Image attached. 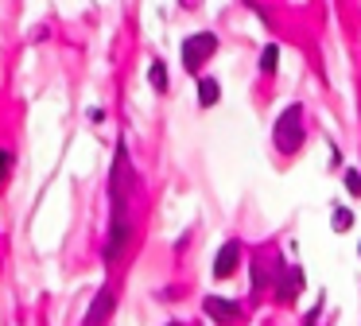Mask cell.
Instances as JSON below:
<instances>
[{"label": "cell", "instance_id": "6da1fadb", "mask_svg": "<svg viewBox=\"0 0 361 326\" xmlns=\"http://www.w3.org/2000/svg\"><path fill=\"white\" fill-rule=\"evenodd\" d=\"M272 144L280 155H295L303 147V105H288L272 128Z\"/></svg>", "mask_w": 361, "mask_h": 326}, {"label": "cell", "instance_id": "7a4b0ae2", "mask_svg": "<svg viewBox=\"0 0 361 326\" xmlns=\"http://www.w3.org/2000/svg\"><path fill=\"white\" fill-rule=\"evenodd\" d=\"M214 51H218V35H214V31H198V35H190L187 43H183V70H187V74H198L202 62L210 59Z\"/></svg>", "mask_w": 361, "mask_h": 326}, {"label": "cell", "instance_id": "30bf717a", "mask_svg": "<svg viewBox=\"0 0 361 326\" xmlns=\"http://www.w3.org/2000/svg\"><path fill=\"white\" fill-rule=\"evenodd\" d=\"M350 225H353V214H350L345 206H338V210H334V229H338V233H345Z\"/></svg>", "mask_w": 361, "mask_h": 326}, {"label": "cell", "instance_id": "ba28073f", "mask_svg": "<svg viewBox=\"0 0 361 326\" xmlns=\"http://www.w3.org/2000/svg\"><path fill=\"white\" fill-rule=\"evenodd\" d=\"M148 78H152V90H156V93H167V66H164V62H152V70H148Z\"/></svg>", "mask_w": 361, "mask_h": 326}, {"label": "cell", "instance_id": "8fae6325", "mask_svg": "<svg viewBox=\"0 0 361 326\" xmlns=\"http://www.w3.org/2000/svg\"><path fill=\"white\" fill-rule=\"evenodd\" d=\"M264 287V260H252V291Z\"/></svg>", "mask_w": 361, "mask_h": 326}, {"label": "cell", "instance_id": "7c38bea8", "mask_svg": "<svg viewBox=\"0 0 361 326\" xmlns=\"http://www.w3.org/2000/svg\"><path fill=\"white\" fill-rule=\"evenodd\" d=\"M345 191L361 194V171H345Z\"/></svg>", "mask_w": 361, "mask_h": 326}, {"label": "cell", "instance_id": "3957f363", "mask_svg": "<svg viewBox=\"0 0 361 326\" xmlns=\"http://www.w3.org/2000/svg\"><path fill=\"white\" fill-rule=\"evenodd\" d=\"M113 307H117V287L105 284L102 291L94 295V303H90V310H86V318H82V326H105V322L113 318Z\"/></svg>", "mask_w": 361, "mask_h": 326}, {"label": "cell", "instance_id": "277c9868", "mask_svg": "<svg viewBox=\"0 0 361 326\" xmlns=\"http://www.w3.org/2000/svg\"><path fill=\"white\" fill-rule=\"evenodd\" d=\"M202 310L214 318V322H237V318H241V303H237V299H221V295H206Z\"/></svg>", "mask_w": 361, "mask_h": 326}, {"label": "cell", "instance_id": "4fadbf2b", "mask_svg": "<svg viewBox=\"0 0 361 326\" xmlns=\"http://www.w3.org/2000/svg\"><path fill=\"white\" fill-rule=\"evenodd\" d=\"M8 171H12V155H8V152H0V186H4V179H8Z\"/></svg>", "mask_w": 361, "mask_h": 326}, {"label": "cell", "instance_id": "52a82bcc", "mask_svg": "<svg viewBox=\"0 0 361 326\" xmlns=\"http://www.w3.org/2000/svg\"><path fill=\"white\" fill-rule=\"evenodd\" d=\"M218 97H221L218 82H214V78H202V82H198V105H214Z\"/></svg>", "mask_w": 361, "mask_h": 326}, {"label": "cell", "instance_id": "5b68a950", "mask_svg": "<svg viewBox=\"0 0 361 326\" xmlns=\"http://www.w3.org/2000/svg\"><path fill=\"white\" fill-rule=\"evenodd\" d=\"M237 264H241V241H226V245L218 248V256H214V276L229 279L237 272Z\"/></svg>", "mask_w": 361, "mask_h": 326}, {"label": "cell", "instance_id": "8992f818", "mask_svg": "<svg viewBox=\"0 0 361 326\" xmlns=\"http://www.w3.org/2000/svg\"><path fill=\"white\" fill-rule=\"evenodd\" d=\"M299 291H303V272H299V268H283L280 287H276L280 303H295V295H299Z\"/></svg>", "mask_w": 361, "mask_h": 326}, {"label": "cell", "instance_id": "9c48e42d", "mask_svg": "<svg viewBox=\"0 0 361 326\" xmlns=\"http://www.w3.org/2000/svg\"><path fill=\"white\" fill-rule=\"evenodd\" d=\"M276 62H280V47H276V43H268L264 51H260V70H264V74H272V70H276Z\"/></svg>", "mask_w": 361, "mask_h": 326}, {"label": "cell", "instance_id": "5bb4252c", "mask_svg": "<svg viewBox=\"0 0 361 326\" xmlns=\"http://www.w3.org/2000/svg\"><path fill=\"white\" fill-rule=\"evenodd\" d=\"M179 4H183V8H195V4H198V0H179Z\"/></svg>", "mask_w": 361, "mask_h": 326}]
</instances>
